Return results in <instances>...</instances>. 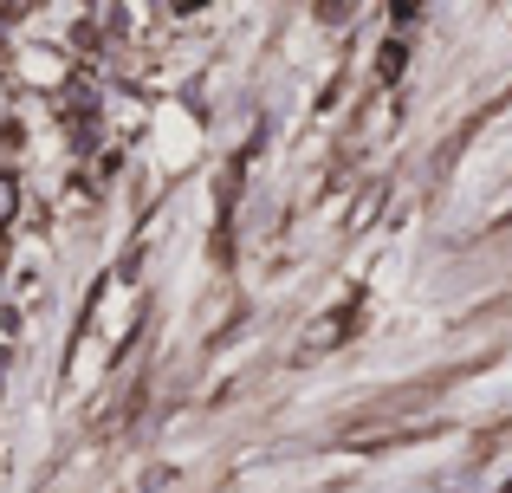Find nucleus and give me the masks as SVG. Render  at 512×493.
Wrapping results in <instances>:
<instances>
[{"mask_svg":"<svg viewBox=\"0 0 512 493\" xmlns=\"http://www.w3.org/2000/svg\"><path fill=\"white\" fill-rule=\"evenodd\" d=\"M13 208H20V182L0 176V221H13Z\"/></svg>","mask_w":512,"mask_h":493,"instance_id":"nucleus-1","label":"nucleus"},{"mask_svg":"<svg viewBox=\"0 0 512 493\" xmlns=\"http://www.w3.org/2000/svg\"><path fill=\"white\" fill-rule=\"evenodd\" d=\"M0 124H7V78H0Z\"/></svg>","mask_w":512,"mask_h":493,"instance_id":"nucleus-2","label":"nucleus"}]
</instances>
